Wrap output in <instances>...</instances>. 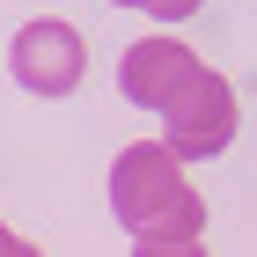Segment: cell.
<instances>
[{"instance_id":"1","label":"cell","mask_w":257,"mask_h":257,"mask_svg":"<svg viewBox=\"0 0 257 257\" xmlns=\"http://www.w3.org/2000/svg\"><path fill=\"white\" fill-rule=\"evenodd\" d=\"M110 213L133 228V242H198L206 235V198L191 191L184 162L162 140H133L110 162Z\"/></svg>"},{"instance_id":"2","label":"cell","mask_w":257,"mask_h":257,"mask_svg":"<svg viewBox=\"0 0 257 257\" xmlns=\"http://www.w3.org/2000/svg\"><path fill=\"white\" fill-rule=\"evenodd\" d=\"M235 125H242L235 88H228L213 66H198V81L169 103V110H162V147H169L177 162H213L220 147L235 140Z\"/></svg>"},{"instance_id":"3","label":"cell","mask_w":257,"mask_h":257,"mask_svg":"<svg viewBox=\"0 0 257 257\" xmlns=\"http://www.w3.org/2000/svg\"><path fill=\"white\" fill-rule=\"evenodd\" d=\"M8 66H15V81L30 88V96H74L81 74H88V44H81V30L66 15H37L22 22L15 44H8Z\"/></svg>"},{"instance_id":"4","label":"cell","mask_w":257,"mask_h":257,"mask_svg":"<svg viewBox=\"0 0 257 257\" xmlns=\"http://www.w3.org/2000/svg\"><path fill=\"white\" fill-rule=\"evenodd\" d=\"M198 66H206V59H198L184 37L155 30V37H133V44H125L118 88H125V103H140V110H169V103L198 81Z\"/></svg>"},{"instance_id":"5","label":"cell","mask_w":257,"mask_h":257,"mask_svg":"<svg viewBox=\"0 0 257 257\" xmlns=\"http://www.w3.org/2000/svg\"><path fill=\"white\" fill-rule=\"evenodd\" d=\"M110 8H140V15H155V22H184V15H198L206 0H110Z\"/></svg>"},{"instance_id":"6","label":"cell","mask_w":257,"mask_h":257,"mask_svg":"<svg viewBox=\"0 0 257 257\" xmlns=\"http://www.w3.org/2000/svg\"><path fill=\"white\" fill-rule=\"evenodd\" d=\"M133 257H206V242H133Z\"/></svg>"},{"instance_id":"7","label":"cell","mask_w":257,"mask_h":257,"mask_svg":"<svg viewBox=\"0 0 257 257\" xmlns=\"http://www.w3.org/2000/svg\"><path fill=\"white\" fill-rule=\"evenodd\" d=\"M0 257H44V250H37V242H22L15 228H8V220H0Z\"/></svg>"}]
</instances>
